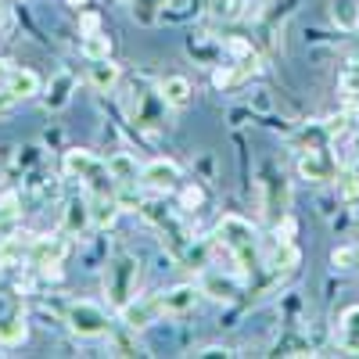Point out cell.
<instances>
[{
	"label": "cell",
	"mask_w": 359,
	"mask_h": 359,
	"mask_svg": "<svg viewBox=\"0 0 359 359\" xmlns=\"http://www.w3.org/2000/svg\"><path fill=\"white\" fill-rule=\"evenodd\" d=\"M216 245L241 266V273H252L259 266V241L252 223H245L241 216H223L216 226Z\"/></svg>",
	"instance_id": "cell-1"
},
{
	"label": "cell",
	"mask_w": 359,
	"mask_h": 359,
	"mask_svg": "<svg viewBox=\"0 0 359 359\" xmlns=\"http://www.w3.org/2000/svg\"><path fill=\"white\" fill-rule=\"evenodd\" d=\"M62 169H65L69 180H79L86 194H118V184H115V176H111L108 162H101L94 151L72 147V151H65Z\"/></svg>",
	"instance_id": "cell-2"
},
{
	"label": "cell",
	"mask_w": 359,
	"mask_h": 359,
	"mask_svg": "<svg viewBox=\"0 0 359 359\" xmlns=\"http://www.w3.org/2000/svg\"><path fill=\"white\" fill-rule=\"evenodd\" d=\"M137 280H140V259L137 255H115L104 269V291L115 306H126L137 294Z\"/></svg>",
	"instance_id": "cell-3"
},
{
	"label": "cell",
	"mask_w": 359,
	"mask_h": 359,
	"mask_svg": "<svg viewBox=\"0 0 359 359\" xmlns=\"http://www.w3.org/2000/svg\"><path fill=\"white\" fill-rule=\"evenodd\" d=\"M65 323H69V331L79 334V338H104V334H111V323H108L104 309L94 306V302H72L69 313H65Z\"/></svg>",
	"instance_id": "cell-4"
},
{
	"label": "cell",
	"mask_w": 359,
	"mask_h": 359,
	"mask_svg": "<svg viewBox=\"0 0 359 359\" xmlns=\"http://www.w3.org/2000/svg\"><path fill=\"white\" fill-rule=\"evenodd\" d=\"M140 187L144 191H151L155 198H165L180 187V169L176 162H165V158H155V162H147L140 169Z\"/></svg>",
	"instance_id": "cell-5"
},
{
	"label": "cell",
	"mask_w": 359,
	"mask_h": 359,
	"mask_svg": "<svg viewBox=\"0 0 359 359\" xmlns=\"http://www.w3.org/2000/svg\"><path fill=\"white\" fill-rule=\"evenodd\" d=\"M118 316L130 331H144V327H151L158 316H162V306H158V294H147V298H130L126 306H118Z\"/></svg>",
	"instance_id": "cell-6"
},
{
	"label": "cell",
	"mask_w": 359,
	"mask_h": 359,
	"mask_svg": "<svg viewBox=\"0 0 359 359\" xmlns=\"http://www.w3.org/2000/svg\"><path fill=\"white\" fill-rule=\"evenodd\" d=\"M62 255H65V237L62 233H54V237H36V245L33 252H29V262H33L36 269H43L47 277H57L62 273Z\"/></svg>",
	"instance_id": "cell-7"
},
{
	"label": "cell",
	"mask_w": 359,
	"mask_h": 359,
	"mask_svg": "<svg viewBox=\"0 0 359 359\" xmlns=\"http://www.w3.org/2000/svg\"><path fill=\"white\" fill-rule=\"evenodd\" d=\"M201 294H205V291L194 287V284H180V287L162 291V294H158L162 316H187V313H194V306H198Z\"/></svg>",
	"instance_id": "cell-8"
},
{
	"label": "cell",
	"mask_w": 359,
	"mask_h": 359,
	"mask_svg": "<svg viewBox=\"0 0 359 359\" xmlns=\"http://www.w3.org/2000/svg\"><path fill=\"white\" fill-rule=\"evenodd\" d=\"M298 172L306 180H313V184H327V180H334L338 162L327 155L323 147H309V151H302V158H298Z\"/></svg>",
	"instance_id": "cell-9"
},
{
	"label": "cell",
	"mask_w": 359,
	"mask_h": 359,
	"mask_svg": "<svg viewBox=\"0 0 359 359\" xmlns=\"http://www.w3.org/2000/svg\"><path fill=\"white\" fill-rule=\"evenodd\" d=\"M108 169H111V176H115L118 191H133V187L140 184V169H137V162H133L126 151L111 155V158H108Z\"/></svg>",
	"instance_id": "cell-10"
},
{
	"label": "cell",
	"mask_w": 359,
	"mask_h": 359,
	"mask_svg": "<svg viewBox=\"0 0 359 359\" xmlns=\"http://www.w3.org/2000/svg\"><path fill=\"white\" fill-rule=\"evenodd\" d=\"M118 76H123V72H118V65H111V57H101V62H90V72H86L90 86H94V90H101V94L115 90Z\"/></svg>",
	"instance_id": "cell-11"
},
{
	"label": "cell",
	"mask_w": 359,
	"mask_h": 359,
	"mask_svg": "<svg viewBox=\"0 0 359 359\" xmlns=\"http://www.w3.org/2000/svg\"><path fill=\"white\" fill-rule=\"evenodd\" d=\"M8 94L15 101H25V97H36L40 94V76L33 69H15L11 79H8Z\"/></svg>",
	"instance_id": "cell-12"
},
{
	"label": "cell",
	"mask_w": 359,
	"mask_h": 359,
	"mask_svg": "<svg viewBox=\"0 0 359 359\" xmlns=\"http://www.w3.org/2000/svg\"><path fill=\"white\" fill-rule=\"evenodd\" d=\"M86 226H94V219H90V201L86 198H72L65 205V233H83Z\"/></svg>",
	"instance_id": "cell-13"
},
{
	"label": "cell",
	"mask_w": 359,
	"mask_h": 359,
	"mask_svg": "<svg viewBox=\"0 0 359 359\" xmlns=\"http://www.w3.org/2000/svg\"><path fill=\"white\" fill-rule=\"evenodd\" d=\"M162 104H169V108H184L187 101H191V83L184 79V76H169L165 83H162Z\"/></svg>",
	"instance_id": "cell-14"
},
{
	"label": "cell",
	"mask_w": 359,
	"mask_h": 359,
	"mask_svg": "<svg viewBox=\"0 0 359 359\" xmlns=\"http://www.w3.org/2000/svg\"><path fill=\"white\" fill-rule=\"evenodd\" d=\"M331 18H334L338 29L355 33V29H359V4H355V0H331Z\"/></svg>",
	"instance_id": "cell-15"
},
{
	"label": "cell",
	"mask_w": 359,
	"mask_h": 359,
	"mask_svg": "<svg viewBox=\"0 0 359 359\" xmlns=\"http://www.w3.org/2000/svg\"><path fill=\"white\" fill-rule=\"evenodd\" d=\"M111 54V40H108V33H83V57L86 62H101V57H108Z\"/></svg>",
	"instance_id": "cell-16"
},
{
	"label": "cell",
	"mask_w": 359,
	"mask_h": 359,
	"mask_svg": "<svg viewBox=\"0 0 359 359\" xmlns=\"http://www.w3.org/2000/svg\"><path fill=\"white\" fill-rule=\"evenodd\" d=\"M36 245V237H29V233H15L4 241V248H0V262H18L22 255H29Z\"/></svg>",
	"instance_id": "cell-17"
},
{
	"label": "cell",
	"mask_w": 359,
	"mask_h": 359,
	"mask_svg": "<svg viewBox=\"0 0 359 359\" xmlns=\"http://www.w3.org/2000/svg\"><path fill=\"white\" fill-rule=\"evenodd\" d=\"M338 338L348 352H359V306L355 309H345L341 316V327H338Z\"/></svg>",
	"instance_id": "cell-18"
},
{
	"label": "cell",
	"mask_w": 359,
	"mask_h": 359,
	"mask_svg": "<svg viewBox=\"0 0 359 359\" xmlns=\"http://www.w3.org/2000/svg\"><path fill=\"white\" fill-rule=\"evenodd\" d=\"M331 266L341 269V273H359V241L334 248V252H331Z\"/></svg>",
	"instance_id": "cell-19"
},
{
	"label": "cell",
	"mask_w": 359,
	"mask_h": 359,
	"mask_svg": "<svg viewBox=\"0 0 359 359\" xmlns=\"http://www.w3.org/2000/svg\"><path fill=\"white\" fill-rule=\"evenodd\" d=\"M25 338V320L18 313L0 316V345H18Z\"/></svg>",
	"instance_id": "cell-20"
},
{
	"label": "cell",
	"mask_w": 359,
	"mask_h": 359,
	"mask_svg": "<svg viewBox=\"0 0 359 359\" xmlns=\"http://www.w3.org/2000/svg\"><path fill=\"white\" fill-rule=\"evenodd\" d=\"M69 90H72V76L69 72H57L50 94H47V108H65L69 104Z\"/></svg>",
	"instance_id": "cell-21"
},
{
	"label": "cell",
	"mask_w": 359,
	"mask_h": 359,
	"mask_svg": "<svg viewBox=\"0 0 359 359\" xmlns=\"http://www.w3.org/2000/svg\"><path fill=\"white\" fill-rule=\"evenodd\" d=\"M201 291L205 294H212L216 302H233V284H226V280H216L212 273L205 277V284H201Z\"/></svg>",
	"instance_id": "cell-22"
},
{
	"label": "cell",
	"mask_w": 359,
	"mask_h": 359,
	"mask_svg": "<svg viewBox=\"0 0 359 359\" xmlns=\"http://www.w3.org/2000/svg\"><path fill=\"white\" fill-rule=\"evenodd\" d=\"M201 201H205V191H201V187H194V184L180 191V208H184V212H198Z\"/></svg>",
	"instance_id": "cell-23"
},
{
	"label": "cell",
	"mask_w": 359,
	"mask_h": 359,
	"mask_svg": "<svg viewBox=\"0 0 359 359\" xmlns=\"http://www.w3.org/2000/svg\"><path fill=\"white\" fill-rule=\"evenodd\" d=\"M79 29H83V33H97V29H101V18H97L94 11H86V15L79 18Z\"/></svg>",
	"instance_id": "cell-24"
},
{
	"label": "cell",
	"mask_w": 359,
	"mask_h": 359,
	"mask_svg": "<svg viewBox=\"0 0 359 359\" xmlns=\"http://www.w3.org/2000/svg\"><path fill=\"white\" fill-rule=\"evenodd\" d=\"M341 194H345V198H355V194H359V176H355V172H348V176H345Z\"/></svg>",
	"instance_id": "cell-25"
},
{
	"label": "cell",
	"mask_w": 359,
	"mask_h": 359,
	"mask_svg": "<svg viewBox=\"0 0 359 359\" xmlns=\"http://www.w3.org/2000/svg\"><path fill=\"white\" fill-rule=\"evenodd\" d=\"M11 62H4V57H0V86H8V79H11Z\"/></svg>",
	"instance_id": "cell-26"
},
{
	"label": "cell",
	"mask_w": 359,
	"mask_h": 359,
	"mask_svg": "<svg viewBox=\"0 0 359 359\" xmlns=\"http://www.w3.org/2000/svg\"><path fill=\"white\" fill-rule=\"evenodd\" d=\"M11 104H15V97L8 94V86H4V90H0V115H4V111H8Z\"/></svg>",
	"instance_id": "cell-27"
},
{
	"label": "cell",
	"mask_w": 359,
	"mask_h": 359,
	"mask_svg": "<svg viewBox=\"0 0 359 359\" xmlns=\"http://www.w3.org/2000/svg\"><path fill=\"white\" fill-rule=\"evenodd\" d=\"M4 22H8V8L0 4V29H4Z\"/></svg>",
	"instance_id": "cell-28"
},
{
	"label": "cell",
	"mask_w": 359,
	"mask_h": 359,
	"mask_svg": "<svg viewBox=\"0 0 359 359\" xmlns=\"http://www.w3.org/2000/svg\"><path fill=\"white\" fill-rule=\"evenodd\" d=\"M90 0H69V8H86Z\"/></svg>",
	"instance_id": "cell-29"
}]
</instances>
